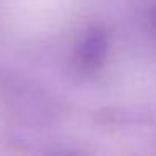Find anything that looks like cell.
I'll list each match as a JSON object with an SVG mask.
<instances>
[{"mask_svg": "<svg viewBox=\"0 0 156 156\" xmlns=\"http://www.w3.org/2000/svg\"><path fill=\"white\" fill-rule=\"evenodd\" d=\"M154 25H156V17H154Z\"/></svg>", "mask_w": 156, "mask_h": 156, "instance_id": "7a4b0ae2", "label": "cell"}, {"mask_svg": "<svg viewBox=\"0 0 156 156\" xmlns=\"http://www.w3.org/2000/svg\"><path fill=\"white\" fill-rule=\"evenodd\" d=\"M108 34L102 29L94 27L82 37L81 44L77 45L76 52V61L82 72H98L104 66L108 57Z\"/></svg>", "mask_w": 156, "mask_h": 156, "instance_id": "6da1fadb", "label": "cell"}]
</instances>
